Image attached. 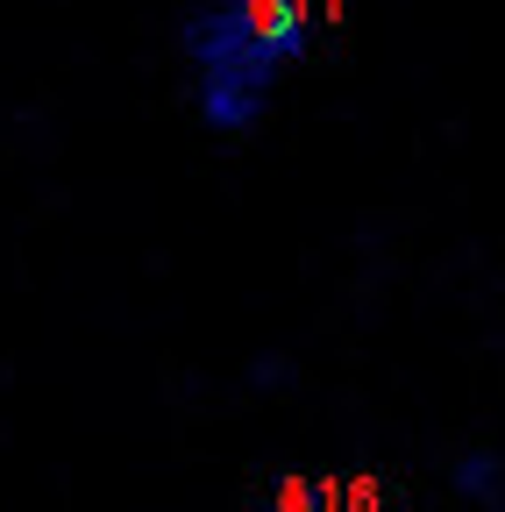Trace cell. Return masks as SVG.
Returning <instances> with one entry per match:
<instances>
[{
    "label": "cell",
    "instance_id": "6da1fadb",
    "mask_svg": "<svg viewBox=\"0 0 505 512\" xmlns=\"http://www.w3.org/2000/svg\"><path fill=\"white\" fill-rule=\"evenodd\" d=\"M178 50L193 64V107L214 136H249L278 93L285 64L257 43L242 0H185L178 15Z\"/></svg>",
    "mask_w": 505,
    "mask_h": 512
},
{
    "label": "cell",
    "instance_id": "7a4b0ae2",
    "mask_svg": "<svg viewBox=\"0 0 505 512\" xmlns=\"http://www.w3.org/2000/svg\"><path fill=\"white\" fill-rule=\"evenodd\" d=\"M242 15L278 64H299L313 50V0H242Z\"/></svg>",
    "mask_w": 505,
    "mask_h": 512
},
{
    "label": "cell",
    "instance_id": "3957f363",
    "mask_svg": "<svg viewBox=\"0 0 505 512\" xmlns=\"http://www.w3.org/2000/svg\"><path fill=\"white\" fill-rule=\"evenodd\" d=\"M249 512H342V477H306V470H278L271 491Z\"/></svg>",
    "mask_w": 505,
    "mask_h": 512
},
{
    "label": "cell",
    "instance_id": "277c9868",
    "mask_svg": "<svg viewBox=\"0 0 505 512\" xmlns=\"http://www.w3.org/2000/svg\"><path fill=\"white\" fill-rule=\"evenodd\" d=\"M456 491L470 498V505H505V463L491 456V448H463L456 456Z\"/></svg>",
    "mask_w": 505,
    "mask_h": 512
},
{
    "label": "cell",
    "instance_id": "5b68a950",
    "mask_svg": "<svg viewBox=\"0 0 505 512\" xmlns=\"http://www.w3.org/2000/svg\"><path fill=\"white\" fill-rule=\"evenodd\" d=\"M377 505H385L377 477H356V484H349V498H342V512H377Z\"/></svg>",
    "mask_w": 505,
    "mask_h": 512
}]
</instances>
